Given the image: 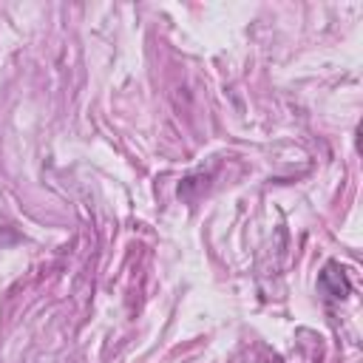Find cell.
Segmentation results:
<instances>
[{
  "instance_id": "6da1fadb",
  "label": "cell",
  "mask_w": 363,
  "mask_h": 363,
  "mask_svg": "<svg viewBox=\"0 0 363 363\" xmlns=\"http://www.w3.org/2000/svg\"><path fill=\"white\" fill-rule=\"evenodd\" d=\"M318 284H320V289L326 292V295H332V298H337V301H343L346 295H349V281H346V275H343V269L337 267V264H326L323 267V272H320V278H318Z\"/></svg>"
}]
</instances>
